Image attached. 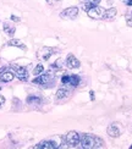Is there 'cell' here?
<instances>
[{
    "label": "cell",
    "mask_w": 132,
    "mask_h": 149,
    "mask_svg": "<svg viewBox=\"0 0 132 149\" xmlns=\"http://www.w3.org/2000/svg\"><path fill=\"white\" fill-rule=\"evenodd\" d=\"M70 86H72V87H78V84H80V77L77 76V74H71V78H70V83H68Z\"/></svg>",
    "instance_id": "e0dca14e"
},
{
    "label": "cell",
    "mask_w": 132,
    "mask_h": 149,
    "mask_svg": "<svg viewBox=\"0 0 132 149\" xmlns=\"http://www.w3.org/2000/svg\"><path fill=\"white\" fill-rule=\"evenodd\" d=\"M9 45H11V47H17V48H21V49H26L24 44H23L21 40H18V39H11V40L9 42Z\"/></svg>",
    "instance_id": "2e32d148"
},
{
    "label": "cell",
    "mask_w": 132,
    "mask_h": 149,
    "mask_svg": "<svg viewBox=\"0 0 132 149\" xmlns=\"http://www.w3.org/2000/svg\"><path fill=\"white\" fill-rule=\"evenodd\" d=\"M88 16H89L91 18H94V20H98V18H102L103 14H104V10L100 8L99 5H94L92 6V8L87 11Z\"/></svg>",
    "instance_id": "5b68a950"
},
{
    "label": "cell",
    "mask_w": 132,
    "mask_h": 149,
    "mask_svg": "<svg viewBox=\"0 0 132 149\" xmlns=\"http://www.w3.org/2000/svg\"><path fill=\"white\" fill-rule=\"evenodd\" d=\"M65 142V137L62 136H55V137L47 139V141H43L41 142L39 144H37L34 148L37 149H55V148H60Z\"/></svg>",
    "instance_id": "7a4b0ae2"
},
{
    "label": "cell",
    "mask_w": 132,
    "mask_h": 149,
    "mask_svg": "<svg viewBox=\"0 0 132 149\" xmlns=\"http://www.w3.org/2000/svg\"><path fill=\"white\" fill-rule=\"evenodd\" d=\"M80 133L75 132V131H71L66 134L65 137V142L67 144V148H77L80 147Z\"/></svg>",
    "instance_id": "277c9868"
},
{
    "label": "cell",
    "mask_w": 132,
    "mask_h": 149,
    "mask_svg": "<svg viewBox=\"0 0 132 149\" xmlns=\"http://www.w3.org/2000/svg\"><path fill=\"white\" fill-rule=\"evenodd\" d=\"M0 89H1V87H0Z\"/></svg>",
    "instance_id": "4316f807"
},
{
    "label": "cell",
    "mask_w": 132,
    "mask_h": 149,
    "mask_svg": "<svg viewBox=\"0 0 132 149\" xmlns=\"http://www.w3.org/2000/svg\"><path fill=\"white\" fill-rule=\"evenodd\" d=\"M27 103L29 105H41L42 99L39 97H36V95H29L27 98Z\"/></svg>",
    "instance_id": "5bb4252c"
},
{
    "label": "cell",
    "mask_w": 132,
    "mask_h": 149,
    "mask_svg": "<svg viewBox=\"0 0 132 149\" xmlns=\"http://www.w3.org/2000/svg\"><path fill=\"white\" fill-rule=\"evenodd\" d=\"M108 134L110 136V137H112V138H117L121 134V127H120V125L116 123V122L109 125V127H108Z\"/></svg>",
    "instance_id": "52a82bcc"
},
{
    "label": "cell",
    "mask_w": 132,
    "mask_h": 149,
    "mask_svg": "<svg viewBox=\"0 0 132 149\" xmlns=\"http://www.w3.org/2000/svg\"><path fill=\"white\" fill-rule=\"evenodd\" d=\"M43 72H44V66H43L42 64L37 65V66L34 67V70H33V74H34V76H38V74H41V73H43Z\"/></svg>",
    "instance_id": "ac0fdd59"
},
{
    "label": "cell",
    "mask_w": 132,
    "mask_h": 149,
    "mask_svg": "<svg viewBox=\"0 0 132 149\" xmlns=\"http://www.w3.org/2000/svg\"><path fill=\"white\" fill-rule=\"evenodd\" d=\"M14 78H15V73L12 71L6 70V69H3L0 71V81L1 82H11Z\"/></svg>",
    "instance_id": "ba28073f"
},
{
    "label": "cell",
    "mask_w": 132,
    "mask_h": 149,
    "mask_svg": "<svg viewBox=\"0 0 132 149\" xmlns=\"http://www.w3.org/2000/svg\"><path fill=\"white\" fill-rule=\"evenodd\" d=\"M11 20H14V21L18 22V21H20V18H18L17 16H15V15H12V16H11Z\"/></svg>",
    "instance_id": "7402d4cb"
},
{
    "label": "cell",
    "mask_w": 132,
    "mask_h": 149,
    "mask_svg": "<svg viewBox=\"0 0 132 149\" xmlns=\"http://www.w3.org/2000/svg\"><path fill=\"white\" fill-rule=\"evenodd\" d=\"M66 65L70 67V69H78L81 64H80V61L73 56V55H68L67 60H66Z\"/></svg>",
    "instance_id": "30bf717a"
},
{
    "label": "cell",
    "mask_w": 132,
    "mask_h": 149,
    "mask_svg": "<svg viewBox=\"0 0 132 149\" xmlns=\"http://www.w3.org/2000/svg\"><path fill=\"white\" fill-rule=\"evenodd\" d=\"M124 3L129 6H132V0H124Z\"/></svg>",
    "instance_id": "44dd1931"
},
{
    "label": "cell",
    "mask_w": 132,
    "mask_h": 149,
    "mask_svg": "<svg viewBox=\"0 0 132 149\" xmlns=\"http://www.w3.org/2000/svg\"><path fill=\"white\" fill-rule=\"evenodd\" d=\"M50 54H52V49L49 48H43L39 50V58L42 60H48L50 58Z\"/></svg>",
    "instance_id": "7c38bea8"
},
{
    "label": "cell",
    "mask_w": 132,
    "mask_h": 149,
    "mask_svg": "<svg viewBox=\"0 0 132 149\" xmlns=\"http://www.w3.org/2000/svg\"><path fill=\"white\" fill-rule=\"evenodd\" d=\"M127 24L130 27H132V17H130V18H127Z\"/></svg>",
    "instance_id": "603a6c76"
},
{
    "label": "cell",
    "mask_w": 132,
    "mask_h": 149,
    "mask_svg": "<svg viewBox=\"0 0 132 149\" xmlns=\"http://www.w3.org/2000/svg\"><path fill=\"white\" fill-rule=\"evenodd\" d=\"M47 3H48V4H50V5H52V4L54 3V0H47Z\"/></svg>",
    "instance_id": "484cf974"
},
{
    "label": "cell",
    "mask_w": 132,
    "mask_h": 149,
    "mask_svg": "<svg viewBox=\"0 0 132 149\" xmlns=\"http://www.w3.org/2000/svg\"><path fill=\"white\" fill-rule=\"evenodd\" d=\"M33 83L41 84L43 87H52L55 83V76L52 71H48L45 73H41L33 79Z\"/></svg>",
    "instance_id": "3957f363"
},
{
    "label": "cell",
    "mask_w": 132,
    "mask_h": 149,
    "mask_svg": "<svg viewBox=\"0 0 132 149\" xmlns=\"http://www.w3.org/2000/svg\"><path fill=\"white\" fill-rule=\"evenodd\" d=\"M4 31H5V33H6V34H9V36H14V34H15L16 28H15L14 24L5 22V23H4Z\"/></svg>",
    "instance_id": "4fadbf2b"
},
{
    "label": "cell",
    "mask_w": 132,
    "mask_h": 149,
    "mask_svg": "<svg viewBox=\"0 0 132 149\" xmlns=\"http://www.w3.org/2000/svg\"><path fill=\"white\" fill-rule=\"evenodd\" d=\"M70 78H71V74H64V76L61 77L62 84H68L70 83Z\"/></svg>",
    "instance_id": "d6986e66"
},
{
    "label": "cell",
    "mask_w": 132,
    "mask_h": 149,
    "mask_svg": "<svg viewBox=\"0 0 132 149\" xmlns=\"http://www.w3.org/2000/svg\"><path fill=\"white\" fill-rule=\"evenodd\" d=\"M80 147L85 149H92V148H103L104 141L96 136L91 134H82L80 137Z\"/></svg>",
    "instance_id": "6da1fadb"
},
{
    "label": "cell",
    "mask_w": 132,
    "mask_h": 149,
    "mask_svg": "<svg viewBox=\"0 0 132 149\" xmlns=\"http://www.w3.org/2000/svg\"><path fill=\"white\" fill-rule=\"evenodd\" d=\"M15 71H16V77L20 81H27L28 79V72L26 70V67L22 66H15Z\"/></svg>",
    "instance_id": "9c48e42d"
},
{
    "label": "cell",
    "mask_w": 132,
    "mask_h": 149,
    "mask_svg": "<svg viewBox=\"0 0 132 149\" xmlns=\"http://www.w3.org/2000/svg\"><path fill=\"white\" fill-rule=\"evenodd\" d=\"M4 103H5V99H4V97L0 95V105H3Z\"/></svg>",
    "instance_id": "cb8c5ba5"
},
{
    "label": "cell",
    "mask_w": 132,
    "mask_h": 149,
    "mask_svg": "<svg viewBox=\"0 0 132 149\" xmlns=\"http://www.w3.org/2000/svg\"><path fill=\"white\" fill-rule=\"evenodd\" d=\"M116 14H117V10L115 8H110L104 11L102 18H104V20H112V18L116 16Z\"/></svg>",
    "instance_id": "8fae6325"
},
{
    "label": "cell",
    "mask_w": 132,
    "mask_h": 149,
    "mask_svg": "<svg viewBox=\"0 0 132 149\" xmlns=\"http://www.w3.org/2000/svg\"><path fill=\"white\" fill-rule=\"evenodd\" d=\"M77 15H78V9L75 8V6H71V8H67L66 10L62 11L60 14V17L68 18V20H73V18H76Z\"/></svg>",
    "instance_id": "8992f818"
},
{
    "label": "cell",
    "mask_w": 132,
    "mask_h": 149,
    "mask_svg": "<svg viewBox=\"0 0 132 149\" xmlns=\"http://www.w3.org/2000/svg\"><path fill=\"white\" fill-rule=\"evenodd\" d=\"M88 1H89L93 6L94 5H99V3H100V0H88Z\"/></svg>",
    "instance_id": "ffe728a7"
},
{
    "label": "cell",
    "mask_w": 132,
    "mask_h": 149,
    "mask_svg": "<svg viewBox=\"0 0 132 149\" xmlns=\"http://www.w3.org/2000/svg\"><path fill=\"white\" fill-rule=\"evenodd\" d=\"M130 17H132V10L129 12V14H127V16H126V18H130Z\"/></svg>",
    "instance_id": "d4e9b609"
},
{
    "label": "cell",
    "mask_w": 132,
    "mask_h": 149,
    "mask_svg": "<svg viewBox=\"0 0 132 149\" xmlns=\"http://www.w3.org/2000/svg\"><path fill=\"white\" fill-rule=\"evenodd\" d=\"M68 94H70V92H68L67 89H65V88H60V89H58V92H56V99H64V98H66Z\"/></svg>",
    "instance_id": "9a60e30c"
}]
</instances>
